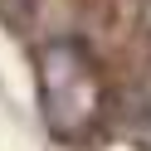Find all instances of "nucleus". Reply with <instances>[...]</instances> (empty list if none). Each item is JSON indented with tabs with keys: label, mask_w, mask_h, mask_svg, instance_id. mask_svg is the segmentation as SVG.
I'll use <instances>...</instances> for the list:
<instances>
[{
	"label": "nucleus",
	"mask_w": 151,
	"mask_h": 151,
	"mask_svg": "<svg viewBox=\"0 0 151 151\" xmlns=\"http://www.w3.org/2000/svg\"><path fill=\"white\" fill-rule=\"evenodd\" d=\"M39 102L49 132L63 141H83L93 132V122L107 107V93H102L98 63L88 59L78 39H49L39 54Z\"/></svg>",
	"instance_id": "1"
}]
</instances>
